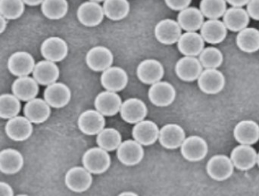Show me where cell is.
Returning a JSON list of instances; mask_svg holds the SVG:
<instances>
[{"instance_id": "obj_43", "label": "cell", "mask_w": 259, "mask_h": 196, "mask_svg": "<svg viewBox=\"0 0 259 196\" xmlns=\"http://www.w3.org/2000/svg\"><path fill=\"white\" fill-rule=\"evenodd\" d=\"M0 195L12 196L14 195V191L12 186L5 182L0 183Z\"/></svg>"}, {"instance_id": "obj_25", "label": "cell", "mask_w": 259, "mask_h": 196, "mask_svg": "<svg viewBox=\"0 0 259 196\" xmlns=\"http://www.w3.org/2000/svg\"><path fill=\"white\" fill-rule=\"evenodd\" d=\"M24 115L33 124L46 122L51 115V106L45 100L35 98L27 102L24 107Z\"/></svg>"}, {"instance_id": "obj_30", "label": "cell", "mask_w": 259, "mask_h": 196, "mask_svg": "<svg viewBox=\"0 0 259 196\" xmlns=\"http://www.w3.org/2000/svg\"><path fill=\"white\" fill-rule=\"evenodd\" d=\"M24 165V156L18 150L6 149L0 153V171L3 174H17L22 169Z\"/></svg>"}, {"instance_id": "obj_10", "label": "cell", "mask_w": 259, "mask_h": 196, "mask_svg": "<svg viewBox=\"0 0 259 196\" xmlns=\"http://www.w3.org/2000/svg\"><path fill=\"white\" fill-rule=\"evenodd\" d=\"M105 16L103 6L96 2H84L77 11V19L85 27H94L100 25Z\"/></svg>"}, {"instance_id": "obj_6", "label": "cell", "mask_w": 259, "mask_h": 196, "mask_svg": "<svg viewBox=\"0 0 259 196\" xmlns=\"http://www.w3.org/2000/svg\"><path fill=\"white\" fill-rule=\"evenodd\" d=\"M176 89L167 81H160L151 85L148 92L149 101L157 107H167L176 99Z\"/></svg>"}, {"instance_id": "obj_15", "label": "cell", "mask_w": 259, "mask_h": 196, "mask_svg": "<svg viewBox=\"0 0 259 196\" xmlns=\"http://www.w3.org/2000/svg\"><path fill=\"white\" fill-rule=\"evenodd\" d=\"M44 98L52 108L62 109L71 101V91L65 83L56 82L47 86Z\"/></svg>"}, {"instance_id": "obj_9", "label": "cell", "mask_w": 259, "mask_h": 196, "mask_svg": "<svg viewBox=\"0 0 259 196\" xmlns=\"http://www.w3.org/2000/svg\"><path fill=\"white\" fill-rule=\"evenodd\" d=\"M36 62L31 54L27 52L18 51L11 55L8 59L9 72L15 77H25L32 74Z\"/></svg>"}, {"instance_id": "obj_48", "label": "cell", "mask_w": 259, "mask_h": 196, "mask_svg": "<svg viewBox=\"0 0 259 196\" xmlns=\"http://www.w3.org/2000/svg\"><path fill=\"white\" fill-rule=\"evenodd\" d=\"M89 1L96 2V3H102V2H104L105 0H89Z\"/></svg>"}, {"instance_id": "obj_2", "label": "cell", "mask_w": 259, "mask_h": 196, "mask_svg": "<svg viewBox=\"0 0 259 196\" xmlns=\"http://www.w3.org/2000/svg\"><path fill=\"white\" fill-rule=\"evenodd\" d=\"M65 183L68 189L77 193L86 192L92 186V174L84 167H73L65 176Z\"/></svg>"}, {"instance_id": "obj_3", "label": "cell", "mask_w": 259, "mask_h": 196, "mask_svg": "<svg viewBox=\"0 0 259 196\" xmlns=\"http://www.w3.org/2000/svg\"><path fill=\"white\" fill-rule=\"evenodd\" d=\"M206 171L212 180L225 181L234 174V165L231 158L225 155H216L207 162Z\"/></svg>"}, {"instance_id": "obj_4", "label": "cell", "mask_w": 259, "mask_h": 196, "mask_svg": "<svg viewBox=\"0 0 259 196\" xmlns=\"http://www.w3.org/2000/svg\"><path fill=\"white\" fill-rule=\"evenodd\" d=\"M197 82L200 90L208 95H215L222 92L226 83L225 75L217 68L203 70Z\"/></svg>"}, {"instance_id": "obj_38", "label": "cell", "mask_w": 259, "mask_h": 196, "mask_svg": "<svg viewBox=\"0 0 259 196\" xmlns=\"http://www.w3.org/2000/svg\"><path fill=\"white\" fill-rule=\"evenodd\" d=\"M199 9L208 19H219L227 11L226 0H202Z\"/></svg>"}, {"instance_id": "obj_29", "label": "cell", "mask_w": 259, "mask_h": 196, "mask_svg": "<svg viewBox=\"0 0 259 196\" xmlns=\"http://www.w3.org/2000/svg\"><path fill=\"white\" fill-rule=\"evenodd\" d=\"M234 137L240 144L254 145L259 140L258 124L252 120L240 121L234 127Z\"/></svg>"}, {"instance_id": "obj_39", "label": "cell", "mask_w": 259, "mask_h": 196, "mask_svg": "<svg viewBox=\"0 0 259 196\" xmlns=\"http://www.w3.org/2000/svg\"><path fill=\"white\" fill-rule=\"evenodd\" d=\"M25 10L23 0H0V15L7 20H16Z\"/></svg>"}, {"instance_id": "obj_16", "label": "cell", "mask_w": 259, "mask_h": 196, "mask_svg": "<svg viewBox=\"0 0 259 196\" xmlns=\"http://www.w3.org/2000/svg\"><path fill=\"white\" fill-rule=\"evenodd\" d=\"M164 69L162 64L155 59L142 61L137 68V76L144 84L152 85L161 80L164 77Z\"/></svg>"}, {"instance_id": "obj_40", "label": "cell", "mask_w": 259, "mask_h": 196, "mask_svg": "<svg viewBox=\"0 0 259 196\" xmlns=\"http://www.w3.org/2000/svg\"><path fill=\"white\" fill-rule=\"evenodd\" d=\"M199 60L205 69L218 68L222 65L224 56L222 51L215 47H207L199 54Z\"/></svg>"}, {"instance_id": "obj_47", "label": "cell", "mask_w": 259, "mask_h": 196, "mask_svg": "<svg viewBox=\"0 0 259 196\" xmlns=\"http://www.w3.org/2000/svg\"><path fill=\"white\" fill-rule=\"evenodd\" d=\"M120 196H124V195H138L137 193L134 192H129V191H126V192H121V193L119 194Z\"/></svg>"}, {"instance_id": "obj_44", "label": "cell", "mask_w": 259, "mask_h": 196, "mask_svg": "<svg viewBox=\"0 0 259 196\" xmlns=\"http://www.w3.org/2000/svg\"><path fill=\"white\" fill-rule=\"evenodd\" d=\"M250 0H226L232 7H243L246 6Z\"/></svg>"}, {"instance_id": "obj_12", "label": "cell", "mask_w": 259, "mask_h": 196, "mask_svg": "<svg viewBox=\"0 0 259 196\" xmlns=\"http://www.w3.org/2000/svg\"><path fill=\"white\" fill-rule=\"evenodd\" d=\"M77 126L83 134L94 136L105 128L106 119L104 115L97 109H88L80 114L77 119Z\"/></svg>"}, {"instance_id": "obj_36", "label": "cell", "mask_w": 259, "mask_h": 196, "mask_svg": "<svg viewBox=\"0 0 259 196\" xmlns=\"http://www.w3.org/2000/svg\"><path fill=\"white\" fill-rule=\"evenodd\" d=\"M41 12L50 20H60L68 12L67 0H44L41 4Z\"/></svg>"}, {"instance_id": "obj_45", "label": "cell", "mask_w": 259, "mask_h": 196, "mask_svg": "<svg viewBox=\"0 0 259 196\" xmlns=\"http://www.w3.org/2000/svg\"><path fill=\"white\" fill-rule=\"evenodd\" d=\"M7 27V19L0 15V33H3Z\"/></svg>"}, {"instance_id": "obj_1", "label": "cell", "mask_w": 259, "mask_h": 196, "mask_svg": "<svg viewBox=\"0 0 259 196\" xmlns=\"http://www.w3.org/2000/svg\"><path fill=\"white\" fill-rule=\"evenodd\" d=\"M111 162L109 152L100 146L90 149L82 157L83 166L91 174L97 175L106 173L110 168Z\"/></svg>"}, {"instance_id": "obj_34", "label": "cell", "mask_w": 259, "mask_h": 196, "mask_svg": "<svg viewBox=\"0 0 259 196\" xmlns=\"http://www.w3.org/2000/svg\"><path fill=\"white\" fill-rule=\"evenodd\" d=\"M103 7L105 15L115 21L124 19L131 10L127 0H105Z\"/></svg>"}, {"instance_id": "obj_17", "label": "cell", "mask_w": 259, "mask_h": 196, "mask_svg": "<svg viewBox=\"0 0 259 196\" xmlns=\"http://www.w3.org/2000/svg\"><path fill=\"white\" fill-rule=\"evenodd\" d=\"M102 73L100 82L106 90L118 92L127 86L128 75L121 67L112 66Z\"/></svg>"}, {"instance_id": "obj_13", "label": "cell", "mask_w": 259, "mask_h": 196, "mask_svg": "<svg viewBox=\"0 0 259 196\" xmlns=\"http://www.w3.org/2000/svg\"><path fill=\"white\" fill-rule=\"evenodd\" d=\"M154 34L160 43L173 45L179 40L182 35V28L178 21L170 18H165L155 25Z\"/></svg>"}, {"instance_id": "obj_37", "label": "cell", "mask_w": 259, "mask_h": 196, "mask_svg": "<svg viewBox=\"0 0 259 196\" xmlns=\"http://www.w3.org/2000/svg\"><path fill=\"white\" fill-rule=\"evenodd\" d=\"M21 100L13 93L2 94L0 96V117L9 120L18 116L21 112Z\"/></svg>"}, {"instance_id": "obj_11", "label": "cell", "mask_w": 259, "mask_h": 196, "mask_svg": "<svg viewBox=\"0 0 259 196\" xmlns=\"http://www.w3.org/2000/svg\"><path fill=\"white\" fill-rule=\"evenodd\" d=\"M143 145L135 139H127L121 142L117 150V158L122 165L132 167L139 165L144 158Z\"/></svg>"}, {"instance_id": "obj_26", "label": "cell", "mask_w": 259, "mask_h": 196, "mask_svg": "<svg viewBox=\"0 0 259 196\" xmlns=\"http://www.w3.org/2000/svg\"><path fill=\"white\" fill-rule=\"evenodd\" d=\"M178 48L184 56H199L205 48V41L197 32H185L178 41Z\"/></svg>"}, {"instance_id": "obj_32", "label": "cell", "mask_w": 259, "mask_h": 196, "mask_svg": "<svg viewBox=\"0 0 259 196\" xmlns=\"http://www.w3.org/2000/svg\"><path fill=\"white\" fill-rule=\"evenodd\" d=\"M204 15L200 9L196 7L186 8L178 15V22L186 32H196L200 30L204 21Z\"/></svg>"}, {"instance_id": "obj_27", "label": "cell", "mask_w": 259, "mask_h": 196, "mask_svg": "<svg viewBox=\"0 0 259 196\" xmlns=\"http://www.w3.org/2000/svg\"><path fill=\"white\" fill-rule=\"evenodd\" d=\"M200 34L207 43L216 45L226 39L228 28L221 20L208 19L201 27Z\"/></svg>"}, {"instance_id": "obj_14", "label": "cell", "mask_w": 259, "mask_h": 196, "mask_svg": "<svg viewBox=\"0 0 259 196\" xmlns=\"http://www.w3.org/2000/svg\"><path fill=\"white\" fill-rule=\"evenodd\" d=\"M42 57L53 62H60L68 56V46L66 41L59 36H50L41 44Z\"/></svg>"}, {"instance_id": "obj_24", "label": "cell", "mask_w": 259, "mask_h": 196, "mask_svg": "<svg viewBox=\"0 0 259 196\" xmlns=\"http://www.w3.org/2000/svg\"><path fill=\"white\" fill-rule=\"evenodd\" d=\"M32 74L39 85L47 86L57 82L60 77V70L56 62L45 59L36 63Z\"/></svg>"}, {"instance_id": "obj_7", "label": "cell", "mask_w": 259, "mask_h": 196, "mask_svg": "<svg viewBox=\"0 0 259 196\" xmlns=\"http://www.w3.org/2000/svg\"><path fill=\"white\" fill-rule=\"evenodd\" d=\"M85 60L90 69L96 72H103L112 67L114 62L113 53L107 47L97 45L88 52Z\"/></svg>"}, {"instance_id": "obj_46", "label": "cell", "mask_w": 259, "mask_h": 196, "mask_svg": "<svg viewBox=\"0 0 259 196\" xmlns=\"http://www.w3.org/2000/svg\"><path fill=\"white\" fill-rule=\"evenodd\" d=\"M26 5L29 6H36L42 4L44 0H23Z\"/></svg>"}, {"instance_id": "obj_22", "label": "cell", "mask_w": 259, "mask_h": 196, "mask_svg": "<svg viewBox=\"0 0 259 196\" xmlns=\"http://www.w3.org/2000/svg\"><path fill=\"white\" fill-rule=\"evenodd\" d=\"M160 129L154 121L143 120L133 127L132 136L143 146L153 145L158 140Z\"/></svg>"}, {"instance_id": "obj_20", "label": "cell", "mask_w": 259, "mask_h": 196, "mask_svg": "<svg viewBox=\"0 0 259 196\" xmlns=\"http://www.w3.org/2000/svg\"><path fill=\"white\" fill-rule=\"evenodd\" d=\"M185 139V130L179 124H167L160 129L158 141L161 146L166 150L181 148Z\"/></svg>"}, {"instance_id": "obj_23", "label": "cell", "mask_w": 259, "mask_h": 196, "mask_svg": "<svg viewBox=\"0 0 259 196\" xmlns=\"http://www.w3.org/2000/svg\"><path fill=\"white\" fill-rule=\"evenodd\" d=\"M122 100L117 92L112 91H103L100 92L94 100L96 109L104 116L112 117L121 110Z\"/></svg>"}, {"instance_id": "obj_28", "label": "cell", "mask_w": 259, "mask_h": 196, "mask_svg": "<svg viewBox=\"0 0 259 196\" xmlns=\"http://www.w3.org/2000/svg\"><path fill=\"white\" fill-rule=\"evenodd\" d=\"M39 83L33 77H18L12 85V92L21 101L29 102L36 98L39 93Z\"/></svg>"}, {"instance_id": "obj_33", "label": "cell", "mask_w": 259, "mask_h": 196, "mask_svg": "<svg viewBox=\"0 0 259 196\" xmlns=\"http://www.w3.org/2000/svg\"><path fill=\"white\" fill-rule=\"evenodd\" d=\"M236 43L237 47L246 53H254L259 50V30L255 27H246L238 32Z\"/></svg>"}, {"instance_id": "obj_5", "label": "cell", "mask_w": 259, "mask_h": 196, "mask_svg": "<svg viewBox=\"0 0 259 196\" xmlns=\"http://www.w3.org/2000/svg\"><path fill=\"white\" fill-rule=\"evenodd\" d=\"M181 153L184 159L188 162H200L208 155V143L201 136L193 135L184 139L181 146Z\"/></svg>"}, {"instance_id": "obj_31", "label": "cell", "mask_w": 259, "mask_h": 196, "mask_svg": "<svg viewBox=\"0 0 259 196\" xmlns=\"http://www.w3.org/2000/svg\"><path fill=\"white\" fill-rule=\"evenodd\" d=\"M250 17L243 7H231L227 9L223 16V22L228 30L240 32L249 25Z\"/></svg>"}, {"instance_id": "obj_35", "label": "cell", "mask_w": 259, "mask_h": 196, "mask_svg": "<svg viewBox=\"0 0 259 196\" xmlns=\"http://www.w3.org/2000/svg\"><path fill=\"white\" fill-rule=\"evenodd\" d=\"M121 142L122 136L121 133L112 127L103 129L97 136V145L107 152L118 150Z\"/></svg>"}, {"instance_id": "obj_21", "label": "cell", "mask_w": 259, "mask_h": 196, "mask_svg": "<svg viewBox=\"0 0 259 196\" xmlns=\"http://www.w3.org/2000/svg\"><path fill=\"white\" fill-rule=\"evenodd\" d=\"M148 115V109L144 102L138 98H129L121 105L120 115L123 121L136 124L145 120Z\"/></svg>"}, {"instance_id": "obj_18", "label": "cell", "mask_w": 259, "mask_h": 196, "mask_svg": "<svg viewBox=\"0 0 259 196\" xmlns=\"http://www.w3.org/2000/svg\"><path fill=\"white\" fill-rule=\"evenodd\" d=\"M257 156L258 153L252 145L240 144L232 150L230 158L234 168L239 171H246L257 165Z\"/></svg>"}, {"instance_id": "obj_41", "label": "cell", "mask_w": 259, "mask_h": 196, "mask_svg": "<svg viewBox=\"0 0 259 196\" xmlns=\"http://www.w3.org/2000/svg\"><path fill=\"white\" fill-rule=\"evenodd\" d=\"M164 3L171 10L181 12L190 6L192 0H164Z\"/></svg>"}, {"instance_id": "obj_19", "label": "cell", "mask_w": 259, "mask_h": 196, "mask_svg": "<svg viewBox=\"0 0 259 196\" xmlns=\"http://www.w3.org/2000/svg\"><path fill=\"white\" fill-rule=\"evenodd\" d=\"M175 70L180 80L185 82H193L198 80L203 71V67L197 58L184 56L178 61Z\"/></svg>"}, {"instance_id": "obj_8", "label": "cell", "mask_w": 259, "mask_h": 196, "mask_svg": "<svg viewBox=\"0 0 259 196\" xmlns=\"http://www.w3.org/2000/svg\"><path fill=\"white\" fill-rule=\"evenodd\" d=\"M33 123L25 116H16L6 122L5 132L9 139L15 142H23L31 136Z\"/></svg>"}, {"instance_id": "obj_49", "label": "cell", "mask_w": 259, "mask_h": 196, "mask_svg": "<svg viewBox=\"0 0 259 196\" xmlns=\"http://www.w3.org/2000/svg\"><path fill=\"white\" fill-rule=\"evenodd\" d=\"M257 165H258L259 168V153H258V156H257Z\"/></svg>"}, {"instance_id": "obj_42", "label": "cell", "mask_w": 259, "mask_h": 196, "mask_svg": "<svg viewBox=\"0 0 259 196\" xmlns=\"http://www.w3.org/2000/svg\"><path fill=\"white\" fill-rule=\"evenodd\" d=\"M246 11L251 18L259 21V0H250L246 5Z\"/></svg>"}]
</instances>
